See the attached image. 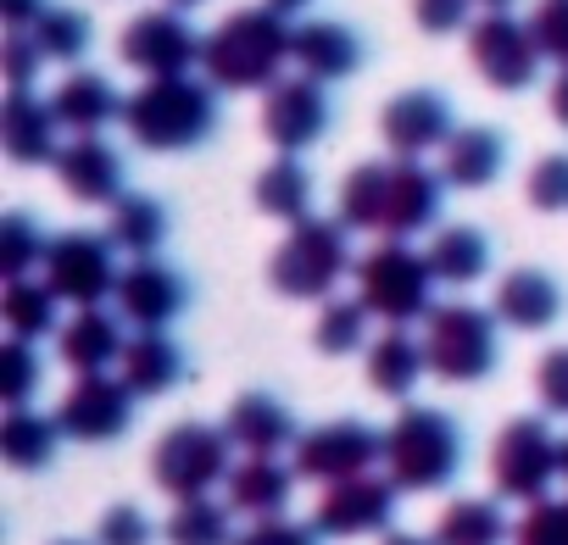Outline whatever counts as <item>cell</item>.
Instances as JSON below:
<instances>
[{
    "mask_svg": "<svg viewBox=\"0 0 568 545\" xmlns=\"http://www.w3.org/2000/svg\"><path fill=\"white\" fill-rule=\"evenodd\" d=\"M45 68V51L34 45L29 29H7V51H0V73H7V90H34V73Z\"/></svg>",
    "mask_w": 568,
    "mask_h": 545,
    "instance_id": "cell-46",
    "label": "cell"
},
{
    "mask_svg": "<svg viewBox=\"0 0 568 545\" xmlns=\"http://www.w3.org/2000/svg\"><path fill=\"white\" fill-rule=\"evenodd\" d=\"M429 272H435V285H479L485 272H490V239L474 228V223H446L429 234Z\"/></svg>",
    "mask_w": 568,
    "mask_h": 545,
    "instance_id": "cell-28",
    "label": "cell"
},
{
    "mask_svg": "<svg viewBox=\"0 0 568 545\" xmlns=\"http://www.w3.org/2000/svg\"><path fill=\"white\" fill-rule=\"evenodd\" d=\"M162 534H168V545H234V506H223L212 495H190L173 506Z\"/></svg>",
    "mask_w": 568,
    "mask_h": 545,
    "instance_id": "cell-35",
    "label": "cell"
},
{
    "mask_svg": "<svg viewBox=\"0 0 568 545\" xmlns=\"http://www.w3.org/2000/svg\"><path fill=\"white\" fill-rule=\"evenodd\" d=\"M535 395H540L546 412L568 418V346H557V351L540 357V368H535Z\"/></svg>",
    "mask_w": 568,
    "mask_h": 545,
    "instance_id": "cell-48",
    "label": "cell"
},
{
    "mask_svg": "<svg viewBox=\"0 0 568 545\" xmlns=\"http://www.w3.org/2000/svg\"><path fill=\"white\" fill-rule=\"evenodd\" d=\"M223 429H229V440H234L240 451H251V456H278L284 445L302 440L296 412L284 407L278 395H262V390H245V395L229 407Z\"/></svg>",
    "mask_w": 568,
    "mask_h": 545,
    "instance_id": "cell-21",
    "label": "cell"
},
{
    "mask_svg": "<svg viewBox=\"0 0 568 545\" xmlns=\"http://www.w3.org/2000/svg\"><path fill=\"white\" fill-rule=\"evenodd\" d=\"M123 384L134 390V395H168L179 379H184V351L162 335V329H140L134 340H129V351H123Z\"/></svg>",
    "mask_w": 568,
    "mask_h": 545,
    "instance_id": "cell-29",
    "label": "cell"
},
{
    "mask_svg": "<svg viewBox=\"0 0 568 545\" xmlns=\"http://www.w3.org/2000/svg\"><path fill=\"white\" fill-rule=\"evenodd\" d=\"M45 234H40V223L29 217V212H7L0 217V279L7 285H18V279H29L34 267H45Z\"/></svg>",
    "mask_w": 568,
    "mask_h": 545,
    "instance_id": "cell-38",
    "label": "cell"
},
{
    "mask_svg": "<svg viewBox=\"0 0 568 545\" xmlns=\"http://www.w3.org/2000/svg\"><path fill=\"white\" fill-rule=\"evenodd\" d=\"M546 106H551V117H557V123L568 128V68H562V73L551 79V95H546Z\"/></svg>",
    "mask_w": 568,
    "mask_h": 545,
    "instance_id": "cell-51",
    "label": "cell"
},
{
    "mask_svg": "<svg viewBox=\"0 0 568 545\" xmlns=\"http://www.w3.org/2000/svg\"><path fill=\"white\" fill-rule=\"evenodd\" d=\"M291 45H296L291 18H278L273 7H245L206 34L201 73L217 90H273L284 62H291Z\"/></svg>",
    "mask_w": 568,
    "mask_h": 545,
    "instance_id": "cell-1",
    "label": "cell"
},
{
    "mask_svg": "<svg viewBox=\"0 0 568 545\" xmlns=\"http://www.w3.org/2000/svg\"><path fill=\"white\" fill-rule=\"evenodd\" d=\"M291 62L318 79V84H335V79H352L363 68V40L335 23V18H313V23H296V45H291Z\"/></svg>",
    "mask_w": 568,
    "mask_h": 545,
    "instance_id": "cell-22",
    "label": "cell"
},
{
    "mask_svg": "<svg viewBox=\"0 0 568 545\" xmlns=\"http://www.w3.org/2000/svg\"><path fill=\"white\" fill-rule=\"evenodd\" d=\"M385 184H390V162H357L341 184V223L379 234L385 223Z\"/></svg>",
    "mask_w": 568,
    "mask_h": 545,
    "instance_id": "cell-36",
    "label": "cell"
},
{
    "mask_svg": "<svg viewBox=\"0 0 568 545\" xmlns=\"http://www.w3.org/2000/svg\"><path fill=\"white\" fill-rule=\"evenodd\" d=\"M468 56H474V73L490 84V90H529L540 79V45H535V29L518 23L513 12H485L468 23Z\"/></svg>",
    "mask_w": 568,
    "mask_h": 545,
    "instance_id": "cell-10",
    "label": "cell"
},
{
    "mask_svg": "<svg viewBox=\"0 0 568 545\" xmlns=\"http://www.w3.org/2000/svg\"><path fill=\"white\" fill-rule=\"evenodd\" d=\"M112 234H84L68 228L45 245V285L68 301V307H101L106 296H118L123 267L112 256Z\"/></svg>",
    "mask_w": 568,
    "mask_h": 545,
    "instance_id": "cell-9",
    "label": "cell"
},
{
    "mask_svg": "<svg viewBox=\"0 0 568 545\" xmlns=\"http://www.w3.org/2000/svg\"><path fill=\"white\" fill-rule=\"evenodd\" d=\"M368 301L357 296V301H329L324 312H318V323H313V346L324 351V357H352V351H363V340H368Z\"/></svg>",
    "mask_w": 568,
    "mask_h": 545,
    "instance_id": "cell-39",
    "label": "cell"
},
{
    "mask_svg": "<svg viewBox=\"0 0 568 545\" xmlns=\"http://www.w3.org/2000/svg\"><path fill=\"white\" fill-rule=\"evenodd\" d=\"M429 373V357H424V340H413L407 329H385L374 346H368V384L379 390V395H413L418 390V379Z\"/></svg>",
    "mask_w": 568,
    "mask_h": 545,
    "instance_id": "cell-30",
    "label": "cell"
},
{
    "mask_svg": "<svg viewBox=\"0 0 568 545\" xmlns=\"http://www.w3.org/2000/svg\"><path fill=\"white\" fill-rule=\"evenodd\" d=\"M57 117H62V128H73V134H101L106 123H118L123 117V95H118V84L106 79V73H95V68H73L62 84H57Z\"/></svg>",
    "mask_w": 568,
    "mask_h": 545,
    "instance_id": "cell-25",
    "label": "cell"
},
{
    "mask_svg": "<svg viewBox=\"0 0 568 545\" xmlns=\"http://www.w3.org/2000/svg\"><path fill=\"white\" fill-rule=\"evenodd\" d=\"M212 90H217L212 79H190V73L145 79L123 106L129 140L145 145V151H195L217 123V95Z\"/></svg>",
    "mask_w": 568,
    "mask_h": 545,
    "instance_id": "cell-2",
    "label": "cell"
},
{
    "mask_svg": "<svg viewBox=\"0 0 568 545\" xmlns=\"http://www.w3.org/2000/svg\"><path fill=\"white\" fill-rule=\"evenodd\" d=\"M45 62H79L90 51V18L79 7H45V18L29 29Z\"/></svg>",
    "mask_w": 568,
    "mask_h": 545,
    "instance_id": "cell-40",
    "label": "cell"
},
{
    "mask_svg": "<svg viewBox=\"0 0 568 545\" xmlns=\"http://www.w3.org/2000/svg\"><path fill=\"white\" fill-rule=\"evenodd\" d=\"M374 462H385V434L363 418H335V423H318L313 434L296 440V473L318 479V484L357 479Z\"/></svg>",
    "mask_w": 568,
    "mask_h": 545,
    "instance_id": "cell-11",
    "label": "cell"
},
{
    "mask_svg": "<svg viewBox=\"0 0 568 545\" xmlns=\"http://www.w3.org/2000/svg\"><path fill=\"white\" fill-rule=\"evenodd\" d=\"M0 145L18 167H40V162H57L62 151V117H57V101L34 95V90H12L7 106H0Z\"/></svg>",
    "mask_w": 568,
    "mask_h": 545,
    "instance_id": "cell-20",
    "label": "cell"
},
{
    "mask_svg": "<svg viewBox=\"0 0 568 545\" xmlns=\"http://www.w3.org/2000/svg\"><path fill=\"white\" fill-rule=\"evenodd\" d=\"M385 467L402 490L424 495L463 473V429L435 407H402L385 429Z\"/></svg>",
    "mask_w": 568,
    "mask_h": 545,
    "instance_id": "cell-4",
    "label": "cell"
},
{
    "mask_svg": "<svg viewBox=\"0 0 568 545\" xmlns=\"http://www.w3.org/2000/svg\"><path fill=\"white\" fill-rule=\"evenodd\" d=\"M501 167H507V140H501V128H457L446 145H440V178L452 184V189H485V184H496L501 178Z\"/></svg>",
    "mask_w": 568,
    "mask_h": 545,
    "instance_id": "cell-26",
    "label": "cell"
},
{
    "mask_svg": "<svg viewBox=\"0 0 568 545\" xmlns=\"http://www.w3.org/2000/svg\"><path fill=\"white\" fill-rule=\"evenodd\" d=\"M529 29H535L540 56L557 62V68H568V0H535Z\"/></svg>",
    "mask_w": 568,
    "mask_h": 545,
    "instance_id": "cell-44",
    "label": "cell"
},
{
    "mask_svg": "<svg viewBox=\"0 0 568 545\" xmlns=\"http://www.w3.org/2000/svg\"><path fill=\"white\" fill-rule=\"evenodd\" d=\"M513 534V523L501 517L496 501H479V495H463L452 501L440 517H435V545H501Z\"/></svg>",
    "mask_w": 568,
    "mask_h": 545,
    "instance_id": "cell-33",
    "label": "cell"
},
{
    "mask_svg": "<svg viewBox=\"0 0 568 545\" xmlns=\"http://www.w3.org/2000/svg\"><path fill=\"white\" fill-rule=\"evenodd\" d=\"M201 34L184 23V12H140L123 34H118V56L145 73V79H173L190 73L201 62Z\"/></svg>",
    "mask_w": 568,
    "mask_h": 545,
    "instance_id": "cell-12",
    "label": "cell"
},
{
    "mask_svg": "<svg viewBox=\"0 0 568 545\" xmlns=\"http://www.w3.org/2000/svg\"><path fill=\"white\" fill-rule=\"evenodd\" d=\"M474 7H485V12H507L513 0H474Z\"/></svg>",
    "mask_w": 568,
    "mask_h": 545,
    "instance_id": "cell-54",
    "label": "cell"
},
{
    "mask_svg": "<svg viewBox=\"0 0 568 545\" xmlns=\"http://www.w3.org/2000/svg\"><path fill=\"white\" fill-rule=\"evenodd\" d=\"M562 479H568V440H562Z\"/></svg>",
    "mask_w": 568,
    "mask_h": 545,
    "instance_id": "cell-56",
    "label": "cell"
},
{
    "mask_svg": "<svg viewBox=\"0 0 568 545\" xmlns=\"http://www.w3.org/2000/svg\"><path fill=\"white\" fill-rule=\"evenodd\" d=\"M112 245L118 250H129V256H156L162 250V239H168V206L156 200V195H123L118 206H112Z\"/></svg>",
    "mask_w": 568,
    "mask_h": 545,
    "instance_id": "cell-34",
    "label": "cell"
},
{
    "mask_svg": "<svg viewBox=\"0 0 568 545\" xmlns=\"http://www.w3.org/2000/svg\"><path fill=\"white\" fill-rule=\"evenodd\" d=\"M496 318L507 329H551L562 318V285L551 279L546 267H513L507 279L496 285Z\"/></svg>",
    "mask_w": 568,
    "mask_h": 545,
    "instance_id": "cell-23",
    "label": "cell"
},
{
    "mask_svg": "<svg viewBox=\"0 0 568 545\" xmlns=\"http://www.w3.org/2000/svg\"><path fill=\"white\" fill-rule=\"evenodd\" d=\"M57 307L62 296L45 285V279H18L7 285V301H0V318H7V329L18 340H45L57 329Z\"/></svg>",
    "mask_w": 568,
    "mask_h": 545,
    "instance_id": "cell-37",
    "label": "cell"
},
{
    "mask_svg": "<svg viewBox=\"0 0 568 545\" xmlns=\"http://www.w3.org/2000/svg\"><path fill=\"white\" fill-rule=\"evenodd\" d=\"M524 195H529L535 212H568V151L540 156L524 178Z\"/></svg>",
    "mask_w": 568,
    "mask_h": 545,
    "instance_id": "cell-42",
    "label": "cell"
},
{
    "mask_svg": "<svg viewBox=\"0 0 568 545\" xmlns=\"http://www.w3.org/2000/svg\"><path fill=\"white\" fill-rule=\"evenodd\" d=\"M468 12H474V0H413V18L424 34H457L468 29Z\"/></svg>",
    "mask_w": 568,
    "mask_h": 545,
    "instance_id": "cell-49",
    "label": "cell"
},
{
    "mask_svg": "<svg viewBox=\"0 0 568 545\" xmlns=\"http://www.w3.org/2000/svg\"><path fill=\"white\" fill-rule=\"evenodd\" d=\"M168 7H173V12H190V7H201V0H168Z\"/></svg>",
    "mask_w": 568,
    "mask_h": 545,
    "instance_id": "cell-55",
    "label": "cell"
},
{
    "mask_svg": "<svg viewBox=\"0 0 568 545\" xmlns=\"http://www.w3.org/2000/svg\"><path fill=\"white\" fill-rule=\"evenodd\" d=\"M57 178H62V189L79 200V206H118L129 189V178H123V156L101 140V134H79V140H68L62 151H57Z\"/></svg>",
    "mask_w": 568,
    "mask_h": 545,
    "instance_id": "cell-17",
    "label": "cell"
},
{
    "mask_svg": "<svg viewBox=\"0 0 568 545\" xmlns=\"http://www.w3.org/2000/svg\"><path fill=\"white\" fill-rule=\"evenodd\" d=\"M57 346H62V362H68L73 373H106V368L123 362V351H129L123 318H112V312H101V307H79V312L62 323Z\"/></svg>",
    "mask_w": 568,
    "mask_h": 545,
    "instance_id": "cell-24",
    "label": "cell"
},
{
    "mask_svg": "<svg viewBox=\"0 0 568 545\" xmlns=\"http://www.w3.org/2000/svg\"><path fill=\"white\" fill-rule=\"evenodd\" d=\"M396 479H374V473H357V479H341L329 484V495L318 501V528L329 539H352V534H385L390 517H396Z\"/></svg>",
    "mask_w": 568,
    "mask_h": 545,
    "instance_id": "cell-15",
    "label": "cell"
},
{
    "mask_svg": "<svg viewBox=\"0 0 568 545\" xmlns=\"http://www.w3.org/2000/svg\"><path fill=\"white\" fill-rule=\"evenodd\" d=\"M62 445V418H45L34 407H12L7 423H0V456H7L18 473H40L57 462Z\"/></svg>",
    "mask_w": 568,
    "mask_h": 545,
    "instance_id": "cell-31",
    "label": "cell"
},
{
    "mask_svg": "<svg viewBox=\"0 0 568 545\" xmlns=\"http://www.w3.org/2000/svg\"><path fill=\"white\" fill-rule=\"evenodd\" d=\"M40 357H34V340H7L0 346V395H7V407H29L34 390H40Z\"/></svg>",
    "mask_w": 568,
    "mask_h": 545,
    "instance_id": "cell-41",
    "label": "cell"
},
{
    "mask_svg": "<svg viewBox=\"0 0 568 545\" xmlns=\"http://www.w3.org/2000/svg\"><path fill=\"white\" fill-rule=\"evenodd\" d=\"M440 189H446L440 173H429L418 156H396L390 162V184H385V223H379V234L385 239H413V234L435 228Z\"/></svg>",
    "mask_w": 568,
    "mask_h": 545,
    "instance_id": "cell-19",
    "label": "cell"
},
{
    "mask_svg": "<svg viewBox=\"0 0 568 545\" xmlns=\"http://www.w3.org/2000/svg\"><path fill=\"white\" fill-rule=\"evenodd\" d=\"M501 318H490L485 307H468V301H446L424 318V357H429V373L446 379V384H479L485 373H496L501 362V335H496Z\"/></svg>",
    "mask_w": 568,
    "mask_h": 545,
    "instance_id": "cell-5",
    "label": "cell"
},
{
    "mask_svg": "<svg viewBox=\"0 0 568 545\" xmlns=\"http://www.w3.org/2000/svg\"><path fill=\"white\" fill-rule=\"evenodd\" d=\"M112 301H118V318H123V323H134V329H168V323L184 312L190 290H184V279H179V267H168V261H156V256H134V261L123 267Z\"/></svg>",
    "mask_w": 568,
    "mask_h": 545,
    "instance_id": "cell-16",
    "label": "cell"
},
{
    "mask_svg": "<svg viewBox=\"0 0 568 545\" xmlns=\"http://www.w3.org/2000/svg\"><path fill=\"white\" fill-rule=\"evenodd\" d=\"M262 7H273L278 18H296V12H307V7H313V0H262Z\"/></svg>",
    "mask_w": 568,
    "mask_h": 545,
    "instance_id": "cell-52",
    "label": "cell"
},
{
    "mask_svg": "<svg viewBox=\"0 0 568 545\" xmlns=\"http://www.w3.org/2000/svg\"><path fill=\"white\" fill-rule=\"evenodd\" d=\"M385 545H435V539H424V534H407V528H390V534H385Z\"/></svg>",
    "mask_w": 568,
    "mask_h": 545,
    "instance_id": "cell-53",
    "label": "cell"
},
{
    "mask_svg": "<svg viewBox=\"0 0 568 545\" xmlns=\"http://www.w3.org/2000/svg\"><path fill=\"white\" fill-rule=\"evenodd\" d=\"M57 545H84V539H57Z\"/></svg>",
    "mask_w": 568,
    "mask_h": 545,
    "instance_id": "cell-57",
    "label": "cell"
},
{
    "mask_svg": "<svg viewBox=\"0 0 568 545\" xmlns=\"http://www.w3.org/2000/svg\"><path fill=\"white\" fill-rule=\"evenodd\" d=\"M234 473V440L229 429H212V423H173L156 451H151V479L173 495V501H190V495H212L217 484H229Z\"/></svg>",
    "mask_w": 568,
    "mask_h": 545,
    "instance_id": "cell-7",
    "label": "cell"
},
{
    "mask_svg": "<svg viewBox=\"0 0 568 545\" xmlns=\"http://www.w3.org/2000/svg\"><path fill=\"white\" fill-rule=\"evenodd\" d=\"M45 7L51 0H0V23L7 29H34L45 18Z\"/></svg>",
    "mask_w": 568,
    "mask_h": 545,
    "instance_id": "cell-50",
    "label": "cell"
},
{
    "mask_svg": "<svg viewBox=\"0 0 568 545\" xmlns=\"http://www.w3.org/2000/svg\"><path fill=\"white\" fill-rule=\"evenodd\" d=\"M151 517L134 506V501H118V506H106L101 512V523H95V545H151Z\"/></svg>",
    "mask_w": 568,
    "mask_h": 545,
    "instance_id": "cell-45",
    "label": "cell"
},
{
    "mask_svg": "<svg viewBox=\"0 0 568 545\" xmlns=\"http://www.w3.org/2000/svg\"><path fill=\"white\" fill-rule=\"evenodd\" d=\"M324 528L318 523H291V517H256L251 528L234 534V545H318Z\"/></svg>",
    "mask_w": 568,
    "mask_h": 545,
    "instance_id": "cell-47",
    "label": "cell"
},
{
    "mask_svg": "<svg viewBox=\"0 0 568 545\" xmlns=\"http://www.w3.org/2000/svg\"><path fill=\"white\" fill-rule=\"evenodd\" d=\"M256 206L278 223H302L313 217V173L302 167V156L278 151V162H267L256 173Z\"/></svg>",
    "mask_w": 568,
    "mask_h": 545,
    "instance_id": "cell-32",
    "label": "cell"
},
{
    "mask_svg": "<svg viewBox=\"0 0 568 545\" xmlns=\"http://www.w3.org/2000/svg\"><path fill=\"white\" fill-rule=\"evenodd\" d=\"M429 290H435V272H429V256L413 250L407 239H385L374 245L363 261H357V296L368 301L374 318L407 329L413 318H429Z\"/></svg>",
    "mask_w": 568,
    "mask_h": 545,
    "instance_id": "cell-6",
    "label": "cell"
},
{
    "mask_svg": "<svg viewBox=\"0 0 568 545\" xmlns=\"http://www.w3.org/2000/svg\"><path fill=\"white\" fill-rule=\"evenodd\" d=\"M296 467H284L278 456H245L234 473H229V506L234 512H251V517H278L291 506V490H296Z\"/></svg>",
    "mask_w": 568,
    "mask_h": 545,
    "instance_id": "cell-27",
    "label": "cell"
},
{
    "mask_svg": "<svg viewBox=\"0 0 568 545\" xmlns=\"http://www.w3.org/2000/svg\"><path fill=\"white\" fill-rule=\"evenodd\" d=\"M329 95H324V84L318 79H278L267 95H262V134H267V145H278V151H291V156H302L307 145H318L324 134H329Z\"/></svg>",
    "mask_w": 568,
    "mask_h": 545,
    "instance_id": "cell-13",
    "label": "cell"
},
{
    "mask_svg": "<svg viewBox=\"0 0 568 545\" xmlns=\"http://www.w3.org/2000/svg\"><path fill=\"white\" fill-rule=\"evenodd\" d=\"M62 418V434L68 440H84V445H106L118 440L129 423H134V390L123 384V373H79V384L62 395L57 407Z\"/></svg>",
    "mask_w": 568,
    "mask_h": 545,
    "instance_id": "cell-14",
    "label": "cell"
},
{
    "mask_svg": "<svg viewBox=\"0 0 568 545\" xmlns=\"http://www.w3.org/2000/svg\"><path fill=\"white\" fill-rule=\"evenodd\" d=\"M346 223L335 217H302L291 223L284 245L267 256V285L291 301H329L335 285L352 272V245H346Z\"/></svg>",
    "mask_w": 568,
    "mask_h": 545,
    "instance_id": "cell-3",
    "label": "cell"
},
{
    "mask_svg": "<svg viewBox=\"0 0 568 545\" xmlns=\"http://www.w3.org/2000/svg\"><path fill=\"white\" fill-rule=\"evenodd\" d=\"M513 545H568V501H535L513 523Z\"/></svg>",
    "mask_w": 568,
    "mask_h": 545,
    "instance_id": "cell-43",
    "label": "cell"
},
{
    "mask_svg": "<svg viewBox=\"0 0 568 545\" xmlns=\"http://www.w3.org/2000/svg\"><path fill=\"white\" fill-rule=\"evenodd\" d=\"M551 479H562V440L535 412L529 418H513L496 434V451H490V484H496V495L535 506V501H546Z\"/></svg>",
    "mask_w": 568,
    "mask_h": 545,
    "instance_id": "cell-8",
    "label": "cell"
},
{
    "mask_svg": "<svg viewBox=\"0 0 568 545\" xmlns=\"http://www.w3.org/2000/svg\"><path fill=\"white\" fill-rule=\"evenodd\" d=\"M379 134H385V145L396 156H424V151H440L457 134V117H452V101L446 95L407 90V95H396L379 112Z\"/></svg>",
    "mask_w": 568,
    "mask_h": 545,
    "instance_id": "cell-18",
    "label": "cell"
}]
</instances>
